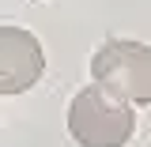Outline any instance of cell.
<instances>
[{
  "label": "cell",
  "instance_id": "obj_3",
  "mask_svg": "<svg viewBox=\"0 0 151 147\" xmlns=\"http://www.w3.org/2000/svg\"><path fill=\"white\" fill-rule=\"evenodd\" d=\"M45 72L42 42L23 27H0V94L30 91Z\"/></svg>",
  "mask_w": 151,
  "mask_h": 147
},
{
  "label": "cell",
  "instance_id": "obj_1",
  "mask_svg": "<svg viewBox=\"0 0 151 147\" xmlns=\"http://www.w3.org/2000/svg\"><path fill=\"white\" fill-rule=\"evenodd\" d=\"M94 87L117 102H151V45L129 42V38H110L102 42L91 57Z\"/></svg>",
  "mask_w": 151,
  "mask_h": 147
},
{
  "label": "cell",
  "instance_id": "obj_2",
  "mask_svg": "<svg viewBox=\"0 0 151 147\" xmlns=\"http://www.w3.org/2000/svg\"><path fill=\"white\" fill-rule=\"evenodd\" d=\"M68 132L79 147H125L136 132V113L98 87H83L68 106Z\"/></svg>",
  "mask_w": 151,
  "mask_h": 147
}]
</instances>
